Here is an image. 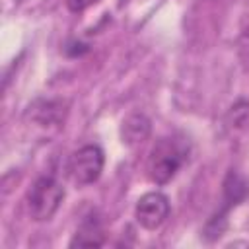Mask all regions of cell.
Here are the masks:
<instances>
[{
	"label": "cell",
	"mask_w": 249,
	"mask_h": 249,
	"mask_svg": "<svg viewBox=\"0 0 249 249\" xmlns=\"http://www.w3.org/2000/svg\"><path fill=\"white\" fill-rule=\"evenodd\" d=\"M152 123L144 113H130L121 123V138L126 146H136L150 136Z\"/></svg>",
	"instance_id": "obj_6"
},
{
	"label": "cell",
	"mask_w": 249,
	"mask_h": 249,
	"mask_svg": "<svg viewBox=\"0 0 249 249\" xmlns=\"http://www.w3.org/2000/svg\"><path fill=\"white\" fill-rule=\"evenodd\" d=\"M169 216V198L160 191H150L142 195L134 208V218L144 230H158Z\"/></svg>",
	"instance_id": "obj_4"
},
{
	"label": "cell",
	"mask_w": 249,
	"mask_h": 249,
	"mask_svg": "<svg viewBox=\"0 0 249 249\" xmlns=\"http://www.w3.org/2000/svg\"><path fill=\"white\" fill-rule=\"evenodd\" d=\"M247 119H249V103L247 101H237L228 111L226 126H230V128H241L247 123Z\"/></svg>",
	"instance_id": "obj_7"
},
{
	"label": "cell",
	"mask_w": 249,
	"mask_h": 249,
	"mask_svg": "<svg viewBox=\"0 0 249 249\" xmlns=\"http://www.w3.org/2000/svg\"><path fill=\"white\" fill-rule=\"evenodd\" d=\"M237 54L245 70H249V29H245L237 41Z\"/></svg>",
	"instance_id": "obj_8"
},
{
	"label": "cell",
	"mask_w": 249,
	"mask_h": 249,
	"mask_svg": "<svg viewBox=\"0 0 249 249\" xmlns=\"http://www.w3.org/2000/svg\"><path fill=\"white\" fill-rule=\"evenodd\" d=\"M105 165V154L97 144H86L70 156L68 175L78 187L91 185L99 179Z\"/></svg>",
	"instance_id": "obj_3"
},
{
	"label": "cell",
	"mask_w": 249,
	"mask_h": 249,
	"mask_svg": "<svg viewBox=\"0 0 249 249\" xmlns=\"http://www.w3.org/2000/svg\"><path fill=\"white\" fill-rule=\"evenodd\" d=\"M99 0H66V8L74 14H80V12H86L88 8L95 6Z\"/></svg>",
	"instance_id": "obj_9"
},
{
	"label": "cell",
	"mask_w": 249,
	"mask_h": 249,
	"mask_svg": "<svg viewBox=\"0 0 249 249\" xmlns=\"http://www.w3.org/2000/svg\"><path fill=\"white\" fill-rule=\"evenodd\" d=\"M62 200H64V187L54 177L43 175L27 191L25 196L27 214L33 222H47L56 214Z\"/></svg>",
	"instance_id": "obj_2"
},
{
	"label": "cell",
	"mask_w": 249,
	"mask_h": 249,
	"mask_svg": "<svg viewBox=\"0 0 249 249\" xmlns=\"http://www.w3.org/2000/svg\"><path fill=\"white\" fill-rule=\"evenodd\" d=\"M187 156H189V148L185 140L175 138V136L160 138L152 146L148 161H146V173L150 181L156 185L169 183L177 175V171L183 167V163L187 161Z\"/></svg>",
	"instance_id": "obj_1"
},
{
	"label": "cell",
	"mask_w": 249,
	"mask_h": 249,
	"mask_svg": "<svg viewBox=\"0 0 249 249\" xmlns=\"http://www.w3.org/2000/svg\"><path fill=\"white\" fill-rule=\"evenodd\" d=\"M103 243H105L103 226L95 214L86 216L84 222L78 226L74 237L70 239V247H99Z\"/></svg>",
	"instance_id": "obj_5"
}]
</instances>
